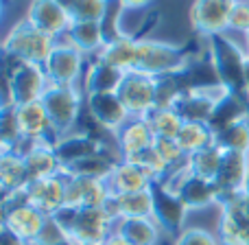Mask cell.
Segmentation results:
<instances>
[{"mask_svg": "<svg viewBox=\"0 0 249 245\" xmlns=\"http://www.w3.org/2000/svg\"><path fill=\"white\" fill-rule=\"evenodd\" d=\"M247 61H249V33H247Z\"/></svg>", "mask_w": 249, "mask_h": 245, "instance_id": "c3c4849f", "label": "cell"}, {"mask_svg": "<svg viewBox=\"0 0 249 245\" xmlns=\"http://www.w3.org/2000/svg\"><path fill=\"white\" fill-rule=\"evenodd\" d=\"M0 138H2V151H20L22 132L18 127L16 118V105H2V123H0Z\"/></svg>", "mask_w": 249, "mask_h": 245, "instance_id": "d590c367", "label": "cell"}, {"mask_svg": "<svg viewBox=\"0 0 249 245\" xmlns=\"http://www.w3.org/2000/svg\"><path fill=\"white\" fill-rule=\"evenodd\" d=\"M153 149L158 151V155L168 164V167H175L179 160L186 158V153H184V149L179 147L177 138H155Z\"/></svg>", "mask_w": 249, "mask_h": 245, "instance_id": "ab89813d", "label": "cell"}, {"mask_svg": "<svg viewBox=\"0 0 249 245\" xmlns=\"http://www.w3.org/2000/svg\"><path fill=\"white\" fill-rule=\"evenodd\" d=\"M116 234L127 239L131 245H158L160 232L158 221L153 217H140V219H118Z\"/></svg>", "mask_w": 249, "mask_h": 245, "instance_id": "f546056e", "label": "cell"}, {"mask_svg": "<svg viewBox=\"0 0 249 245\" xmlns=\"http://www.w3.org/2000/svg\"><path fill=\"white\" fill-rule=\"evenodd\" d=\"M68 175L66 182V206L70 208H105L112 197L105 180L86 175Z\"/></svg>", "mask_w": 249, "mask_h": 245, "instance_id": "5bb4252c", "label": "cell"}, {"mask_svg": "<svg viewBox=\"0 0 249 245\" xmlns=\"http://www.w3.org/2000/svg\"><path fill=\"white\" fill-rule=\"evenodd\" d=\"M9 59V57H4ZM4 75V105H26L33 101H42L44 92L48 90L51 81L46 77V70L39 64L29 61H16Z\"/></svg>", "mask_w": 249, "mask_h": 245, "instance_id": "277c9868", "label": "cell"}, {"mask_svg": "<svg viewBox=\"0 0 249 245\" xmlns=\"http://www.w3.org/2000/svg\"><path fill=\"white\" fill-rule=\"evenodd\" d=\"M105 245H131V243H129L127 239H123L121 234H116V232H114V234H109V239H107V241H105Z\"/></svg>", "mask_w": 249, "mask_h": 245, "instance_id": "f6af8a7d", "label": "cell"}, {"mask_svg": "<svg viewBox=\"0 0 249 245\" xmlns=\"http://www.w3.org/2000/svg\"><path fill=\"white\" fill-rule=\"evenodd\" d=\"M16 118H18V127H20V132H22V138H24L26 142H39V140L53 142L51 133L57 136L42 101H33V103L16 108ZM53 145H55V142H53Z\"/></svg>", "mask_w": 249, "mask_h": 245, "instance_id": "2e32d148", "label": "cell"}, {"mask_svg": "<svg viewBox=\"0 0 249 245\" xmlns=\"http://www.w3.org/2000/svg\"><path fill=\"white\" fill-rule=\"evenodd\" d=\"M116 94L121 96L129 116L142 118L160 105V79L129 70V73H124Z\"/></svg>", "mask_w": 249, "mask_h": 245, "instance_id": "52a82bcc", "label": "cell"}, {"mask_svg": "<svg viewBox=\"0 0 249 245\" xmlns=\"http://www.w3.org/2000/svg\"><path fill=\"white\" fill-rule=\"evenodd\" d=\"M101 245H105V243H101Z\"/></svg>", "mask_w": 249, "mask_h": 245, "instance_id": "f907efd6", "label": "cell"}, {"mask_svg": "<svg viewBox=\"0 0 249 245\" xmlns=\"http://www.w3.org/2000/svg\"><path fill=\"white\" fill-rule=\"evenodd\" d=\"M53 48H55L53 38L42 33V31L31 24L29 20H22V22H18V24H13L11 31L7 33V38H4V44H2L4 57L16 59V61L39 64V66L46 64Z\"/></svg>", "mask_w": 249, "mask_h": 245, "instance_id": "5b68a950", "label": "cell"}, {"mask_svg": "<svg viewBox=\"0 0 249 245\" xmlns=\"http://www.w3.org/2000/svg\"><path fill=\"white\" fill-rule=\"evenodd\" d=\"M190 46H175L168 42H155V39L138 38L136 64L133 70L149 77L162 79L173 75H184L190 68Z\"/></svg>", "mask_w": 249, "mask_h": 245, "instance_id": "7a4b0ae2", "label": "cell"}, {"mask_svg": "<svg viewBox=\"0 0 249 245\" xmlns=\"http://www.w3.org/2000/svg\"><path fill=\"white\" fill-rule=\"evenodd\" d=\"M216 145L223 151H241L249 153V118L232 125L225 132L216 133Z\"/></svg>", "mask_w": 249, "mask_h": 245, "instance_id": "e575fe53", "label": "cell"}, {"mask_svg": "<svg viewBox=\"0 0 249 245\" xmlns=\"http://www.w3.org/2000/svg\"><path fill=\"white\" fill-rule=\"evenodd\" d=\"M151 197H153V219L158 221V226L166 228L168 232L181 230L186 215H188V208L179 199V195L168 188L164 180H153Z\"/></svg>", "mask_w": 249, "mask_h": 245, "instance_id": "4fadbf2b", "label": "cell"}, {"mask_svg": "<svg viewBox=\"0 0 249 245\" xmlns=\"http://www.w3.org/2000/svg\"><path fill=\"white\" fill-rule=\"evenodd\" d=\"M151 184H153V175L131 160H121L112 171V175L107 177V186L112 195L140 193V190H149Z\"/></svg>", "mask_w": 249, "mask_h": 245, "instance_id": "d6986e66", "label": "cell"}, {"mask_svg": "<svg viewBox=\"0 0 249 245\" xmlns=\"http://www.w3.org/2000/svg\"><path fill=\"white\" fill-rule=\"evenodd\" d=\"M142 118H146V123L151 125L155 138H177L181 125H184V118L171 105H158Z\"/></svg>", "mask_w": 249, "mask_h": 245, "instance_id": "836d02e7", "label": "cell"}, {"mask_svg": "<svg viewBox=\"0 0 249 245\" xmlns=\"http://www.w3.org/2000/svg\"><path fill=\"white\" fill-rule=\"evenodd\" d=\"M68 232L74 245H101L109 239L114 217L105 208H70L64 206L53 215Z\"/></svg>", "mask_w": 249, "mask_h": 245, "instance_id": "3957f363", "label": "cell"}, {"mask_svg": "<svg viewBox=\"0 0 249 245\" xmlns=\"http://www.w3.org/2000/svg\"><path fill=\"white\" fill-rule=\"evenodd\" d=\"M238 0H195L188 11L195 33L203 38L225 33L230 29V18Z\"/></svg>", "mask_w": 249, "mask_h": 245, "instance_id": "30bf717a", "label": "cell"}, {"mask_svg": "<svg viewBox=\"0 0 249 245\" xmlns=\"http://www.w3.org/2000/svg\"><path fill=\"white\" fill-rule=\"evenodd\" d=\"M48 215H44L42 210H37L35 206H31L26 199L24 190L4 195V221L2 226L11 228L18 237H22L24 241L33 243L39 237L44 224H46Z\"/></svg>", "mask_w": 249, "mask_h": 245, "instance_id": "ba28073f", "label": "cell"}, {"mask_svg": "<svg viewBox=\"0 0 249 245\" xmlns=\"http://www.w3.org/2000/svg\"><path fill=\"white\" fill-rule=\"evenodd\" d=\"M66 182H68L66 171L51 177H42V180H31L29 186L24 188L26 199L31 206L42 210L44 215L53 217L57 210L66 206Z\"/></svg>", "mask_w": 249, "mask_h": 245, "instance_id": "7c38bea8", "label": "cell"}, {"mask_svg": "<svg viewBox=\"0 0 249 245\" xmlns=\"http://www.w3.org/2000/svg\"><path fill=\"white\" fill-rule=\"evenodd\" d=\"M219 241L221 245H249V219L234 204L221 206Z\"/></svg>", "mask_w": 249, "mask_h": 245, "instance_id": "cb8c5ba5", "label": "cell"}, {"mask_svg": "<svg viewBox=\"0 0 249 245\" xmlns=\"http://www.w3.org/2000/svg\"><path fill=\"white\" fill-rule=\"evenodd\" d=\"M83 66V53L77 51L72 44H64V46H55L53 53L48 55L44 70L51 83L57 86H72L77 77L81 75Z\"/></svg>", "mask_w": 249, "mask_h": 245, "instance_id": "9a60e30c", "label": "cell"}, {"mask_svg": "<svg viewBox=\"0 0 249 245\" xmlns=\"http://www.w3.org/2000/svg\"><path fill=\"white\" fill-rule=\"evenodd\" d=\"M118 162L121 160L112 158L107 151H103V153H96V155H90V158L79 160V162L68 164L64 171L70 173V175H86V177H96V180L107 182V177L112 175V171L116 169Z\"/></svg>", "mask_w": 249, "mask_h": 245, "instance_id": "1f68e13d", "label": "cell"}, {"mask_svg": "<svg viewBox=\"0 0 249 245\" xmlns=\"http://www.w3.org/2000/svg\"><path fill=\"white\" fill-rule=\"evenodd\" d=\"M22 158H24L31 180H42V177H51L64 171V164H61L53 142H29L26 149L22 151Z\"/></svg>", "mask_w": 249, "mask_h": 245, "instance_id": "ac0fdd59", "label": "cell"}, {"mask_svg": "<svg viewBox=\"0 0 249 245\" xmlns=\"http://www.w3.org/2000/svg\"><path fill=\"white\" fill-rule=\"evenodd\" d=\"M136 51H138V38H131V35L124 33L121 38L105 44L103 51L99 53V59L116 66L123 73H129V70H133V64H136Z\"/></svg>", "mask_w": 249, "mask_h": 245, "instance_id": "f1b7e54d", "label": "cell"}, {"mask_svg": "<svg viewBox=\"0 0 249 245\" xmlns=\"http://www.w3.org/2000/svg\"><path fill=\"white\" fill-rule=\"evenodd\" d=\"M31 245H74V241L68 237V232L57 224L55 217H48L42 232H39V237Z\"/></svg>", "mask_w": 249, "mask_h": 245, "instance_id": "74e56055", "label": "cell"}, {"mask_svg": "<svg viewBox=\"0 0 249 245\" xmlns=\"http://www.w3.org/2000/svg\"><path fill=\"white\" fill-rule=\"evenodd\" d=\"M247 81H249V68H247Z\"/></svg>", "mask_w": 249, "mask_h": 245, "instance_id": "681fc988", "label": "cell"}, {"mask_svg": "<svg viewBox=\"0 0 249 245\" xmlns=\"http://www.w3.org/2000/svg\"><path fill=\"white\" fill-rule=\"evenodd\" d=\"M88 110L101 127L109 132H118L129 116L127 108L123 105L121 96L116 92H103V94H88Z\"/></svg>", "mask_w": 249, "mask_h": 245, "instance_id": "ffe728a7", "label": "cell"}, {"mask_svg": "<svg viewBox=\"0 0 249 245\" xmlns=\"http://www.w3.org/2000/svg\"><path fill=\"white\" fill-rule=\"evenodd\" d=\"M228 94L221 83L214 86H199V88H186L177 92L171 99V108L184 118V123H208L214 112L216 103Z\"/></svg>", "mask_w": 249, "mask_h": 245, "instance_id": "8992f818", "label": "cell"}, {"mask_svg": "<svg viewBox=\"0 0 249 245\" xmlns=\"http://www.w3.org/2000/svg\"><path fill=\"white\" fill-rule=\"evenodd\" d=\"M0 245H31V243L24 241L22 237H18L11 228L2 226V230H0Z\"/></svg>", "mask_w": 249, "mask_h": 245, "instance_id": "7bdbcfd3", "label": "cell"}, {"mask_svg": "<svg viewBox=\"0 0 249 245\" xmlns=\"http://www.w3.org/2000/svg\"><path fill=\"white\" fill-rule=\"evenodd\" d=\"M245 118H249V101L238 99V96L228 92V94L216 103L214 112H212L210 121H208V127H210L216 136V133L225 132L228 127L245 121Z\"/></svg>", "mask_w": 249, "mask_h": 245, "instance_id": "d4e9b609", "label": "cell"}, {"mask_svg": "<svg viewBox=\"0 0 249 245\" xmlns=\"http://www.w3.org/2000/svg\"><path fill=\"white\" fill-rule=\"evenodd\" d=\"M26 20L33 26H37L42 33H46L48 38L68 33L70 29V16L66 9H61L55 0H33L26 13Z\"/></svg>", "mask_w": 249, "mask_h": 245, "instance_id": "e0dca14e", "label": "cell"}, {"mask_svg": "<svg viewBox=\"0 0 249 245\" xmlns=\"http://www.w3.org/2000/svg\"><path fill=\"white\" fill-rule=\"evenodd\" d=\"M124 73L107 61L96 59L90 66L86 77V92L88 94H103V92H118L123 83Z\"/></svg>", "mask_w": 249, "mask_h": 245, "instance_id": "83f0119b", "label": "cell"}, {"mask_svg": "<svg viewBox=\"0 0 249 245\" xmlns=\"http://www.w3.org/2000/svg\"><path fill=\"white\" fill-rule=\"evenodd\" d=\"M123 160H131V162L140 164L142 169H146V171L153 175V180H162V175L171 169L162 158H160L158 151H155L153 147H151V149L140 151V153H136V155H131V158H123Z\"/></svg>", "mask_w": 249, "mask_h": 245, "instance_id": "f35d334b", "label": "cell"}, {"mask_svg": "<svg viewBox=\"0 0 249 245\" xmlns=\"http://www.w3.org/2000/svg\"><path fill=\"white\" fill-rule=\"evenodd\" d=\"M57 4H59L61 9H66L68 11V16H70V9H72V4H74V0H55Z\"/></svg>", "mask_w": 249, "mask_h": 245, "instance_id": "bcb514c9", "label": "cell"}, {"mask_svg": "<svg viewBox=\"0 0 249 245\" xmlns=\"http://www.w3.org/2000/svg\"><path fill=\"white\" fill-rule=\"evenodd\" d=\"M177 142H179V147L184 149L186 158H188L195 151H201V149H206V147L214 145L216 136H214V132L208 127V123H184L179 133H177Z\"/></svg>", "mask_w": 249, "mask_h": 245, "instance_id": "d6a6232c", "label": "cell"}, {"mask_svg": "<svg viewBox=\"0 0 249 245\" xmlns=\"http://www.w3.org/2000/svg\"><path fill=\"white\" fill-rule=\"evenodd\" d=\"M245 193L249 195V175H247V182H245Z\"/></svg>", "mask_w": 249, "mask_h": 245, "instance_id": "7dc6e473", "label": "cell"}, {"mask_svg": "<svg viewBox=\"0 0 249 245\" xmlns=\"http://www.w3.org/2000/svg\"><path fill=\"white\" fill-rule=\"evenodd\" d=\"M153 0H121V4L124 9H142V7H149Z\"/></svg>", "mask_w": 249, "mask_h": 245, "instance_id": "ee69618b", "label": "cell"}, {"mask_svg": "<svg viewBox=\"0 0 249 245\" xmlns=\"http://www.w3.org/2000/svg\"><path fill=\"white\" fill-rule=\"evenodd\" d=\"M230 29L243 31V33H249V0H238L236 7L232 11V18H230Z\"/></svg>", "mask_w": 249, "mask_h": 245, "instance_id": "b9f144b4", "label": "cell"}, {"mask_svg": "<svg viewBox=\"0 0 249 245\" xmlns=\"http://www.w3.org/2000/svg\"><path fill=\"white\" fill-rule=\"evenodd\" d=\"M109 0H74L70 9V20H96L101 22L107 13Z\"/></svg>", "mask_w": 249, "mask_h": 245, "instance_id": "8d00e7d4", "label": "cell"}, {"mask_svg": "<svg viewBox=\"0 0 249 245\" xmlns=\"http://www.w3.org/2000/svg\"><path fill=\"white\" fill-rule=\"evenodd\" d=\"M105 210L114 219H140V217H153V197L149 190L140 193H124L112 195L105 206Z\"/></svg>", "mask_w": 249, "mask_h": 245, "instance_id": "7402d4cb", "label": "cell"}, {"mask_svg": "<svg viewBox=\"0 0 249 245\" xmlns=\"http://www.w3.org/2000/svg\"><path fill=\"white\" fill-rule=\"evenodd\" d=\"M0 182H2L4 195L24 190L29 186L31 175L26 171L22 153H18V151H2V158H0Z\"/></svg>", "mask_w": 249, "mask_h": 245, "instance_id": "4316f807", "label": "cell"}, {"mask_svg": "<svg viewBox=\"0 0 249 245\" xmlns=\"http://www.w3.org/2000/svg\"><path fill=\"white\" fill-rule=\"evenodd\" d=\"M164 184L179 195L188 210H201V208L216 204V184L210 180L197 177L186 169V164L177 171V177H168Z\"/></svg>", "mask_w": 249, "mask_h": 245, "instance_id": "8fae6325", "label": "cell"}, {"mask_svg": "<svg viewBox=\"0 0 249 245\" xmlns=\"http://www.w3.org/2000/svg\"><path fill=\"white\" fill-rule=\"evenodd\" d=\"M68 39L77 51L81 53H94V51H103L105 46V33H103V24L96 20H74L70 22L68 29Z\"/></svg>", "mask_w": 249, "mask_h": 245, "instance_id": "484cf974", "label": "cell"}, {"mask_svg": "<svg viewBox=\"0 0 249 245\" xmlns=\"http://www.w3.org/2000/svg\"><path fill=\"white\" fill-rule=\"evenodd\" d=\"M208 53H210V66L216 83H221L230 94L249 101L247 51L238 48L228 35L219 33L208 38Z\"/></svg>", "mask_w": 249, "mask_h": 245, "instance_id": "6da1fadb", "label": "cell"}, {"mask_svg": "<svg viewBox=\"0 0 249 245\" xmlns=\"http://www.w3.org/2000/svg\"><path fill=\"white\" fill-rule=\"evenodd\" d=\"M221 160H223V149L219 145H210L201 151H195L186 158V169H188L193 175L203 177V180L214 182L216 173H219Z\"/></svg>", "mask_w": 249, "mask_h": 245, "instance_id": "4dcf8cb0", "label": "cell"}, {"mask_svg": "<svg viewBox=\"0 0 249 245\" xmlns=\"http://www.w3.org/2000/svg\"><path fill=\"white\" fill-rule=\"evenodd\" d=\"M55 151L66 169L72 162H79L83 158L107 151V145L103 140H99V138L90 136V133H70V136H61L55 142Z\"/></svg>", "mask_w": 249, "mask_h": 245, "instance_id": "44dd1931", "label": "cell"}, {"mask_svg": "<svg viewBox=\"0 0 249 245\" xmlns=\"http://www.w3.org/2000/svg\"><path fill=\"white\" fill-rule=\"evenodd\" d=\"M175 245H221V241L212 232H208V230L188 228V230H181Z\"/></svg>", "mask_w": 249, "mask_h": 245, "instance_id": "60d3db41", "label": "cell"}, {"mask_svg": "<svg viewBox=\"0 0 249 245\" xmlns=\"http://www.w3.org/2000/svg\"><path fill=\"white\" fill-rule=\"evenodd\" d=\"M42 103L48 112V118H51L55 133L57 136H66L72 129V125L77 123L79 110H81V94L77 92V88L51 83L42 96Z\"/></svg>", "mask_w": 249, "mask_h": 245, "instance_id": "9c48e42d", "label": "cell"}, {"mask_svg": "<svg viewBox=\"0 0 249 245\" xmlns=\"http://www.w3.org/2000/svg\"><path fill=\"white\" fill-rule=\"evenodd\" d=\"M116 138L123 158H131L140 151L151 149L155 142V133L151 125L146 123V118H133L131 123H124L116 132Z\"/></svg>", "mask_w": 249, "mask_h": 245, "instance_id": "603a6c76", "label": "cell"}]
</instances>
